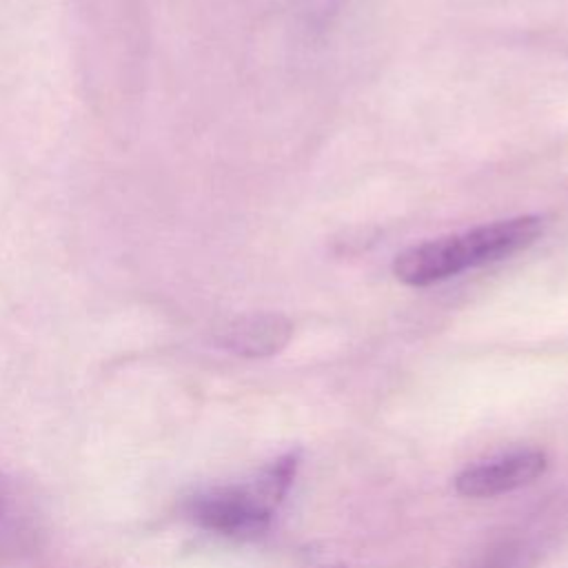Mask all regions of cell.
<instances>
[{"instance_id":"5b68a950","label":"cell","mask_w":568,"mask_h":568,"mask_svg":"<svg viewBox=\"0 0 568 568\" xmlns=\"http://www.w3.org/2000/svg\"><path fill=\"white\" fill-rule=\"evenodd\" d=\"M29 515L18 495L0 481V561L18 555L29 541Z\"/></svg>"},{"instance_id":"8992f818","label":"cell","mask_w":568,"mask_h":568,"mask_svg":"<svg viewBox=\"0 0 568 568\" xmlns=\"http://www.w3.org/2000/svg\"><path fill=\"white\" fill-rule=\"evenodd\" d=\"M300 2H304V4H322V7H326V4H331L333 0H300Z\"/></svg>"},{"instance_id":"3957f363","label":"cell","mask_w":568,"mask_h":568,"mask_svg":"<svg viewBox=\"0 0 568 568\" xmlns=\"http://www.w3.org/2000/svg\"><path fill=\"white\" fill-rule=\"evenodd\" d=\"M548 455L539 448H519L473 464L455 477V490L464 497H495L532 484L544 475Z\"/></svg>"},{"instance_id":"277c9868","label":"cell","mask_w":568,"mask_h":568,"mask_svg":"<svg viewBox=\"0 0 568 568\" xmlns=\"http://www.w3.org/2000/svg\"><path fill=\"white\" fill-rule=\"evenodd\" d=\"M293 335V324L280 313H246L229 324L217 335V342L242 357H268L280 353Z\"/></svg>"},{"instance_id":"6da1fadb","label":"cell","mask_w":568,"mask_h":568,"mask_svg":"<svg viewBox=\"0 0 568 568\" xmlns=\"http://www.w3.org/2000/svg\"><path fill=\"white\" fill-rule=\"evenodd\" d=\"M541 233L537 215H517L413 244L393 260V273L408 286H428L466 268L504 260L530 246Z\"/></svg>"},{"instance_id":"7a4b0ae2","label":"cell","mask_w":568,"mask_h":568,"mask_svg":"<svg viewBox=\"0 0 568 568\" xmlns=\"http://www.w3.org/2000/svg\"><path fill=\"white\" fill-rule=\"evenodd\" d=\"M300 450H286L271 459L251 481L209 486L184 501L186 517L215 535L253 537L268 528L273 513L288 493L297 466Z\"/></svg>"}]
</instances>
